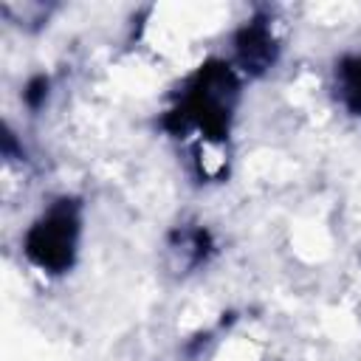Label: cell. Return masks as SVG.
<instances>
[{
  "instance_id": "1",
  "label": "cell",
  "mask_w": 361,
  "mask_h": 361,
  "mask_svg": "<svg viewBox=\"0 0 361 361\" xmlns=\"http://www.w3.org/2000/svg\"><path fill=\"white\" fill-rule=\"evenodd\" d=\"M234 99H237V79L231 68L223 62H209L192 79L186 102L180 104V110H175L166 118V127L183 133L189 124H197L209 138H223L228 130Z\"/></svg>"
},
{
  "instance_id": "5",
  "label": "cell",
  "mask_w": 361,
  "mask_h": 361,
  "mask_svg": "<svg viewBox=\"0 0 361 361\" xmlns=\"http://www.w3.org/2000/svg\"><path fill=\"white\" fill-rule=\"evenodd\" d=\"M45 87H48V82H45L42 76H37V79L28 85V90H25V102H28L31 107H37V104L45 99Z\"/></svg>"
},
{
  "instance_id": "2",
  "label": "cell",
  "mask_w": 361,
  "mask_h": 361,
  "mask_svg": "<svg viewBox=\"0 0 361 361\" xmlns=\"http://www.w3.org/2000/svg\"><path fill=\"white\" fill-rule=\"evenodd\" d=\"M76 231H79L76 206L71 200H59L25 234V254L39 268H48V271L59 274V271H65L73 262Z\"/></svg>"
},
{
  "instance_id": "3",
  "label": "cell",
  "mask_w": 361,
  "mask_h": 361,
  "mask_svg": "<svg viewBox=\"0 0 361 361\" xmlns=\"http://www.w3.org/2000/svg\"><path fill=\"white\" fill-rule=\"evenodd\" d=\"M237 56H240V65L245 71H254V73L265 71L276 56V45H274L271 31L262 23L245 25L237 37Z\"/></svg>"
},
{
  "instance_id": "4",
  "label": "cell",
  "mask_w": 361,
  "mask_h": 361,
  "mask_svg": "<svg viewBox=\"0 0 361 361\" xmlns=\"http://www.w3.org/2000/svg\"><path fill=\"white\" fill-rule=\"evenodd\" d=\"M338 85H341L344 104L353 113H361V56H350V59L341 62V68H338Z\"/></svg>"
}]
</instances>
